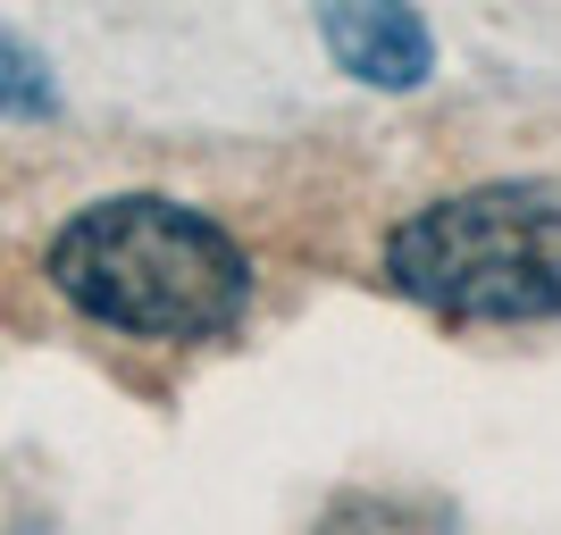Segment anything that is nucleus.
<instances>
[{"label": "nucleus", "instance_id": "obj_5", "mask_svg": "<svg viewBox=\"0 0 561 535\" xmlns=\"http://www.w3.org/2000/svg\"><path fill=\"white\" fill-rule=\"evenodd\" d=\"M0 117H59V75L18 25H0Z\"/></svg>", "mask_w": 561, "mask_h": 535}, {"label": "nucleus", "instance_id": "obj_4", "mask_svg": "<svg viewBox=\"0 0 561 535\" xmlns=\"http://www.w3.org/2000/svg\"><path fill=\"white\" fill-rule=\"evenodd\" d=\"M319 535H453V519L436 502H402V493H344Z\"/></svg>", "mask_w": 561, "mask_h": 535}, {"label": "nucleus", "instance_id": "obj_1", "mask_svg": "<svg viewBox=\"0 0 561 535\" xmlns=\"http://www.w3.org/2000/svg\"><path fill=\"white\" fill-rule=\"evenodd\" d=\"M50 284L93 326L142 344H218L252 302V259L168 193H110L50 234Z\"/></svg>", "mask_w": 561, "mask_h": 535}, {"label": "nucleus", "instance_id": "obj_2", "mask_svg": "<svg viewBox=\"0 0 561 535\" xmlns=\"http://www.w3.org/2000/svg\"><path fill=\"white\" fill-rule=\"evenodd\" d=\"M386 277L436 318H561V185H478L402 218Z\"/></svg>", "mask_w": 561, "mask_h": 535}, {"label": "nucleus", "instance_id": "obj_3", "mask_svg": "<svg viewBox=\"0 0 561 535\" xmlns=\"http://www.w3.org/2000/svg\"><path fill=\"white\" fill-rule=\"evenodd\" d=\"M319 34L360 84H386V93H411L436 68V43H427V25L411 9H328Z\"/></svg>", "mask_w": 561, "mask_h": 535}]
</instances>
